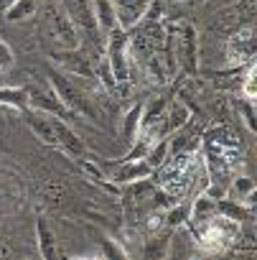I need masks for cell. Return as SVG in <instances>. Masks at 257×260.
<instances>
[{
    "label": "cell",
    "instance_id": "29",
    "mask_svg": "<svg viewBox=\"0 0 257 260\" xmlns=\"http://www.w3.org/2000/svg\"><path fill=\"white\" fill-rule=\"evenodd\" d=\"M11 3H13V0H0V8H3V11H6V8H8Z\"/></svg>",
    "mask_w": 257,
    "mask_h": 260
},
{
    "label": "cell",
    "instance_id": "16",
    "mask_svg": "<svg viewBox=\"0 0 257 260\" xmlns=\"http://www.w3.org/2000/svg\"><path fill=\"white\" fill-rule=\"evenodd\" d=\"M89 6H92L97 28H99L102 34H109V31L117 26V13H115L112 0H89Z\"/></svg>",
    "mask_w": 257,
    "mask_h": 260
},
{
    "label": "cell",
    "instance_id": "4",
    "mask_svg": "<svg viewBox=\"0 0 257 260\" xmlns=\"http://www.w3.org/2000/svg\"><path fill=\"white\" fill-rule=\"evenodd\" d=\"M49 28H51V36L54 41L61 46V49H79V28L74 26V21L69 18V13L64 11V6H54L51 13H49Z\"/></svg>",
    "mask_w": 257,
    "mask_h": 260
},
{
    "label": "cell",
    "instance_id": "23",
    "mask_svg": "<svg viewBox=\"0 0 257 260\" xmlns=\"http://www.w3.org/2000/svg\"><path fill=\"white\" fill-rule=\"evenodd\" d=\"M171 156V148H168V138H158V141H153L151 143V148H148V153H145V164L156 171L166 158Z\"/></svg>",
    "mask_w": 257,
    "mask_h": 260
},
{
    "label": "cell",
    "instance_id": "24",
    "mask_svg": "<svg viewBox=\"0 0 257 260\" xmlns=\"http://www.w3.org/2000/svg\"><path fill=\"white\" fill-rule=\"evenodd\" d=\"M254 82H257V67H254V61H252V64H247V74H244V82H242V87H239L244 100H254V94H257Z\"/></svg>",
    "mask_w": 257,
    "mask_h": 260
},
{
    "label": "cell",
    "instance_id": "17",
    "mask_svg": "<svg viewBox=\"0 0 257 260\" xmlns=\"http://www.w3.org/2000/svg\"><path fill=\"white\" fill-rule=\"evenodd\" d=\"M36 245H39V255L44 260H54L56 257V235L54 230L46 224L44 217L36 219Z\"/></svg>",
    "mask_w": 257,
    "mask_h": 260
},
{
    "label": "cell",
    "instance_id": "31",
    "mask_svg": "<svg viewBox=\"0 0 257 260\" xmlns=\"http://www.w3.org/2000/svg\"><path fill=\"white\" fill-rule=\"evenodd\" d=\"M56 3H61V0H56Z\"/></svg>",
    "mask_w": 257,
    "mask_h": 260
},
{
    "label": "cell",
    "instance_id": "7",
    "mask_svg": "<svg viewBox=\"0 0 257 260\" xmlns=\"http://www.w3.org/2000/svg\"><path fill=\"white\" fill-rule=\"evenodd\" d=\"M148 176H153V169L145 164V158H135V161H117L112 176H107L112 184H138L145 181Z\"/></svg>",
    "mask_w": 257,
    "mask_h": 260
},
{
    "label": "cell",
    "instance_id": "21",
    "mask_svg": "<svg viewBox=\"0 0 257 260\" xmlns=\"http://www.w3.org/2000/svg\"><path fill=\"white\" fill-rule=\"evenodd\" d=\"M229 189H232V194H234L237 202L252 207V199H254V181H252L249 176H232Z\"/></svg>",
    "mask_w": 257,
    "mask_h": 260
},
{
    "label": "cell",
    "instance_id": "18",
    "mask_svg": "<svg viewBox=\"0 0 257 260\" xmlns=\"http://www.w3.org/2000/svg\"><path fill=\"white\" fill-rule=\"evenodd\" d=\"M216 214L219 217H227V219H232V222H244V219H252V207H247V204H242V202H237V199H227V197H222V199H216Z\"/></svg>",
    "mask_w": 257,
    "mask_h": 260
},
{
    "label": "cell",
    "instance_id": "15",
    "mask_svg": "<svg viewBox=\"0 0 257 260\" xmlns=\"http://www.w3.org/2000/svg\"><path fill=\"white\" fill-rule=\"evenodd\" d=\"M214 217H216V199L206 197L204 191H201V194H196V197H194V202H191L189 222H194V224H196V230H199L201 224H206V222H209V219H214Z\"/></svg>",
    "mask_w": 257,
    "mask_h": 260
},
{
    "label": "cell",
    "instance_id": "19",
    "mask_svg": "<svg viewBox=\"0 0 257 260\" xmlns=\"http://www.w3.org/2000/svg\"><path fill=\"white\" fill-rule=\"evenodd\" d=\"M0 107L23 112L28 107V89H23V87H0Z\"/></svg>",
    "mask_w": 257,
    "mask_h": 260
},
{
    "label": "cell",
    "instance_id": "1",
    "mask_svg": "<svg viewBox=\"0 0 257 260\" xmlns=\"http://www.w3.org/2000/svg\"><path fill=\"white\" fill-rule=\"evenodd\" d=\"M115 84H127L130 82V69H133V56H130V31L115 26L107 34V59H104Z\"/></svg>",
    "mask_w": 257,
    "mask_h": 260
},
{
    "label": "cell",
    "instance_id": "6",
    "mask_svg": "<svg viewBox=\"0 0 257 260\" xmlns=\"http://www.w3.org/2000/svg\"><path fill=\"white\" fill-rule=\"evenodd\" d=\"M54 61L61 67V72H66L69 77H82V79H94V67L89 61L87 54H82L79 49H64L59 54H54Z\"/></svg>",
    "mask_w": 257,
    "mask_h": 260
},
{
    "label": "cell",
    "instance_id": "22",
    "mask_svg": "<svg viewBox=\"0 0 257 260\" xmlns=\"http://www.w3.org/2000/svg\"><path fill=\"white\" fill-rule=\"evenodd\" d=\"M189 214H191V204L176 202L173 207H168V212L163 217V224H168L171 230H178V227L189 224Z\"/></svg>",
    "mask_w": 257,
    "mask_h": 260
},
{
    "label": "cell",
    "instance_id": "13",
    "mask_svg": "<svg viewBox=\"0 0 257 260\" xmlns=\"http://www.w3.org/2000/svg\"><path fill=\"white\" fill-rule=\"evenodd\" d=\"M140 120H143V102H135L122 115V122H120V138L125 146H133L135 138L140 136Z\"/></svg>",
    "mask_w": 257,
    "mask_h": 260
},
{
    "label": "cell",
    "instance_id": "12",
    "mask_svg": "<svg viewBox=\"0 0 257 260\" xmlns=\"http://www.w3.org/2000/svg\"><path fill=\"white\" fill-rule=\"evenodd\" d=\"M26 125H28V130L41 141V143H46V146H56V133H54V125H51V115H46V112H28L26 115Z\"/></svg>",
    "mask_w": 257,
    "mask_h": 260
},
{
    "label": "cell",
    "instance_id": "11",
    "mask_svg": "<svg viewBox=\"0 0 257 260\" xmlns=\"http://www.w3.org/2000/svg\"><path fill=\"white\" fill-rule=\"evenodd\" d=\"M28 107L36 110V112L56 115V117H66V115H71V112L64 107V102L54 94V89H51V92H44V89H28Z\"/></svg>",
    "mask_w": 257,
    "mask_h": 260
},
{
    "label": "cell",
    "instance_id": "26",
    "mask_svg": "<svg viewBox=\"0 0 257 260\" xmlns=\"http://www.w3.org/2000/svg\"><path fill=\"white\" fill-rule=\"evenodd\" d=\"M99 242H102V257H117V260L127 257V250H125V247H120V242H117V240L104 237V240H99Z\"/></svg>",
    "mask_w": 257,
    "mask_h": 260
},
{
    "label": "cell",
    "instance_id": "27",
    "mask_svg": "<svg viewBox=\"0 0 257 260\" xmlns=\"http://www.w3.org/2000/svg\"><path fill=\"white\" fill-rule=\"evenodd\" d=\"M254 100H244V102H239L237 107L242 110V115H244V125H247V130L249 133H254L257 130V122H254V105H252Z\"/></svg>",
    "mask_w": 257,
    "mask_h": 260
},
{
    "label": "cell",
    "instance_id": "8",
    "mask_svg": "<svg viewBox=\"0 0 257 260\" xmlns=\"http://www.w3.org/2000/svg\"><path fill=\"white\" fill-rule=\"evenodd\" d=\"M151 3L153 0H112L115 13H117V26L125 28V31L135 28V23L145 16Z\"/></svg>",
    "mask_w": 257,
    "mask_h": 260
},
{
    "label": "cell",
    "instance_id": "20",
    "mask_svg": "<svg viewBox=\"0 0 257 260\" xmlns=\"http://www.w3.org/2000/svg\"><path fill=\"white\" fill-rule=\"evenodd\" d=\"M36 11H39V0H13V3L6 8V18L11 23H21V21L33 18Z\"/></svg>",
    "mask_w": 257,
    "mask_h": 260
},
{
    "label": "cell",
    "instance_id": "2",
    "mask_svg": "<svg viewBox=\"0 0 257 260\" xmlns=\"http://www.w3.org/2000/svg\"><path fill=\"white\" fill-rule=\"evenodd\" d=\"M46 77H49V84L54 89V94L64 102V107L71 112V115H79V117H94V110L89 105V97H84V92L74 84V79H69L66 72L61 69H46Z\"/></svg>",
    "mask_w": 257,
    "mask_h": 260
},
{
    "label": "cell",
    "instance_id": "5",
    "mask_svg": "<svg viewBox=\"0 0 257 260\" xmlns=\"http://www.w3.org/2000/svg\"><path fill=\"white\" fill-rule=\"evenodd\" d=\"M64 11L69 13V18L74 21V26L79 28V34L89 36L92 41H97L99 36V28L94 23V13H92V6L89 0H61Z\"/></svg>",
    "mask_w": 257,
    "mask_h": 260
},
{
    "label": "cell",
    "instance_id": "10",
    "mask_svg": "<svg viewBox=\"0 0 257 260\" xmlns=\"http://www.w3.org/2000/svg\"><path fill=\"white\" fill-rule=\"evenodd\" d=\"M51 125H54V133H56V148H64L71 156H82L87 151V146L79 138V133H74V130L64 122V117L51 115Z\"/></svg>",
    "mask_w": 257,
    "mask_h": 260
},
{
    "label": "cell",
    "instance_id": "3",
    "mask_svg": "<svg viewBox=\"0 0 257 260\" xmlns=\"http://www.w3.org/2000/svg\"><path fill=\"white\" fill-rule=\"evenodd\" d=\"M171 31V51L176 64L186 72V74H196L199 67V39H196V28L186 21L168 26Z\"/></svg>",
    "mask_w": 257,
    "mask_h": 260
},
{
    "label": "cell",
    "instance_id": "14",
    "mask_svg": "<svg viewBox=\"0 0 257 260\" xmlns=\"http://www.w3.org/2000/svg\"><path fill=\"white\" fill-rule=\"evenodd\" d=\"M191 120V110L186 107L183 100H173L168 102L166 107V115H163V130L166 133H178V130H183Z\"/></svg>",
    "mask_w": 257,
    "mask_h": 260
},
{
    "label": "cell",
    "instance_id": "9",
    "mask_svg": "<svg viewBox=\"0 0 257 260\" xmlns=\"http://www.w3.org/2000/svg\"><path fill=\"white\" fill-rule=\"evenodd\" d=\"M254 59V31L242 28L229 41V64H252Z\"/></svg>",
    "mask_w": 257,
    "mask_h": 260
},
{
    "label": "cell",
    "instance_id": "25",
    "mask_svg": "<svg viewBox=\"0 0 257 260\" xmlns=\"http://www.w3.org/2000/svg\"><path fill=\"white\" fill-rule=\"evenodd\" d=\"M82 169L87 171V176H89V179H94V181H97V184H102L104 189H109V191L115 189V184H109V181H107V176L102 174V169H99L97 164H92V161H82Z\"/></svg>",
    "mask_w": 257,
    "mask_h": 260
},
{
    "label": "cell",
    "instance_id": "30",
    "mask_svg": "<svg viewBox=\"0 0 257 260\" xmlns=\"http://www.w3.org/2000/svg\"><path fill=\"white\" fill-rule=\"evenodd\" d=\"M176 3H183V0H176Z\"/></svg>",
    "mask_w": 257,
    "mask_h": 260
},
{
    "label": "cell",
    "instance_id": "28",
    "mask_svg": "<svg viewBox=\"0 0 257 260\" xmlns=\"http://www.w3.org/2000/svg\"><path fill=\"white\" fill-rule=\"evenodd\" d=\"M13 67V49L0 39V69H8Z\"/></svg>",
    "mask_w": 257,
    "mask_h": 260
}]
</instances>
